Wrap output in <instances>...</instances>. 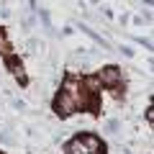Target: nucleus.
I'll return each mask as SVG.
<instances>
[{"label": "nucleus", "instance_id": "f257e3e1", "mask_svg": "<svg viewBox=\"0 0 154 154\" xmlns=\"http://www.w3.org/2000/svg\"><path fill=\"white\" fill-rule=\"evenodd\" d=\"M75 95L77 93H69V90H62L59 93V98L54 100V110L59 116H72L77 110V100H75Z\"/></svg>", "mask_w": 154, "mask_h": 154}, {"label": "nucleus", "instance_id": "f03ea898", "mask_svg": "<svg viewBox=\"0 0 154 154\" xmlns=\"http://www.w3.org/2000/svg\"><path fill=\"white\" fill-rule=\"evenodd\" d=\"M98 80L103 88H118L121 85V69L118 67H105V69L98 72Z\"/></svg>", "mask_w": 154, "mask_h": 154}, {"label": "nucleus", "instance_id": "7ed1b4c3", "mask_svg": "<svg viewBox=\"0 0 154 154\" xmlns=\"http://www.w3.org/2000/svg\"><path fill=\"white\" fill-rule=\"evenodd\" d=\"M80 85H82L88 93H95L98 95L100 90H103V85H100V80H98V75H88V77H80Z\"/></svg>", "mask_w": 154, "mask_h": 154}, {"label": "nucleus", "instance_id": "20e7f679", "mask_svg": "<svg viewBox=\"0 0 154 154\" xmlns=\"http://www.w3.org/2000/svg\"><path fill=\"white\" fill-rule=\"evenodd\" d=\"M82 141H85V146L90 149V154H103V152H105L103 144H100V139H98V136H93V134H85Z\"/></svg>", "mask_w": 154, "mask_h": 154}, {"label": "nucleus", "instance_id": "39448f33", "mask_svg": "<svg viewBox=\"0 0 154 154\" xmlns=\"http://www.w3.org/2000/svg\"><path fill=\"white\" fill-rule=\"evenodd\" d=\"M67 154H90V149L85 146L82 136H77V139H72V141L67 144Z\"/></svg>", "mask_w": 154, "mask_h": 154}, {"label": "nucleus", "instance_id": "423d86ee", "mask_svg": "<svg viewBox=\"0 0 154 154\" xmlns=\"http://www.w3.org/2000/svg\"><path fill=\"white\" fill-rule=\"evenodd\" d=\"M8 67H11V72L18 77V80H21V82H26V75H23V64H18L13 57H8Z\"/></svg>", "mask_w": 154, "mask_h": 154}, {"label": "nucleus", "instance_id": "0eeeda50", "mask_svg": "<svg viewBox=\"0 0 154 154\" xmlns=\"http://www.w3.org/2000/svg\"><path fill=\"white\" fill-rule=\"evenodd\" d=\"M0 57H11V44H8V36L0 31Z\"/></svg>", "mask_w": 154, "mask_h": 154}]
</instances>
